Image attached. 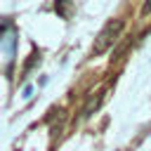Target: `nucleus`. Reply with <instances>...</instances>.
Listing matches in <instances>:
<instances>
[{
    "label": "nucleus",
    "instance_id": "nucleus-2",
    "mask_svg": "<svg viewBox=\"0 0 151 151\" xmlns=\"http://www.w3.org/2000/svg\"><path fill=\"white\" fill-rule=\"evenodd\" d=\"M101 99H104V90H99V92H94V94H90V99H87V104L83 106V111H80V118H90L97 109H99V104H101Z\"/></svg>",
    "mask_w": 151,
    "mask_h": 151
},
{
    "label": "nucleus",
    "instance_id": "nucleus-1",
    "mask_svg": "<svg viewBox=\"0 0 151 151\" xmlns=\"http://www.w3.org/2000/svg\"><path fill=\"white\" fill-rule=\"evenodd\" d=\"M123 28H125V21L120 19V17H113V19H109L106 24H104V28L99 31V35L94 38V45H92V54L97 57V54H101V52H106L116 40H118V35L123 33Z\"/></svg>",
    "mask_w": 151,
    "mask_h": 151
},
{
    "label": "nucleus",
    "instance_id": "nucleus-5",
    "mask_svg": "<svg viewBox=\"0 0 151 151\" xmlns=\"http://www.w3.org/2000/svg\"><path fill=\"white\" fill-rule=\"evenodd\" d=\"M146 12H151V2H146V5L142 7V14H146Z\"/></svg>",
    "mask_w": 151,
    "mask_h": 151
},
{
    "label": "nucleus",
    "instance_id": "nucleus-3",
    "mask_svg": "<svg viewBox=\"0 0 151 151\" xmlns=\"http://www.w3.org/2000/svg\"><path fill=\"white\" fill-rule=\"evenodd\" d=\"M57 12H59L61 17H66V14L73 12V7H71V5H64V2H57Z\"/></svg>",
    "mask_w": 151,
    "mask_h": 151
},
{
    "label": "nucleus",
    "instance_id": "nucleus-4",
    "mask_svg": "<svg viewBox=\"0 0 151 151\" xmlns=\"http://www.w3.org/2000/svg\"><path fill=\"white\" fill-rule=\"evenodd\" d=\"M59 113H61V109H52V111H50V116H47L45 120H47V123H52V120H54V118H57Z\"/></svg>",
    "mask_w": 151,
    "mask_h": 151
}]
</instances>
